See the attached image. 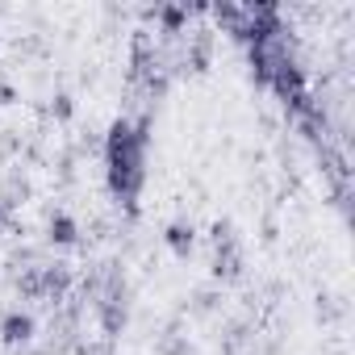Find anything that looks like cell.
<instances>
[{
    "instance_id": "obj_1",
    "label": "cell",
    "mask_w": 355,
    "mask_h": 355,
    "mask_svg": "<svg viewBox=\"0 0 355 355\" xmlns=\"http://www.w3.org/2000/svg\"><path fill=\"white\" fill-rule=\"evenodd\" d=\"M146 142H150V117H117L105 134V159H109V189L121 201H134L146 184Z\"/></svg>"
},
{
    "instance_id": "obj_2",
    "label": "cell",
    "mask_w": 355,
    "mask_h": 355,
    "mask_svg": "<svg viewBox=\"0 0 355 355\" xmlns=\"http://www.w3.org/2000/svg\"><path fill=\"white\" fill-rule=\"evenodd\" d=\"M34 330H38V322H34V313H26V309H13V313L0 318V338H5L9 347L30 343V338H34Z\"/></svg>"
},
{
    "instance_id": "obj_3",
    "label": "cell",
    "mask_w": 355,
    "mask_h": 355,
    "mask_svg": "<svg viewBox=\"0 0 355 355\" xmlns=\"http://www.w3.org/2000/svg\"><path fill=\"white\" fill-rule=\"evenodd\" d=\"M163 243H167L171 255L189 259V255H193V243H197V230H193L189 222H167V226H163Z\"/></svg>"
},
{
    "instance_id": "obj_4",
    "label": "cell",
    "mask_w": 355,
    "mask_h": 355,
    "mask_svg": "<svg viewBox=\"0 0 355 355\" xmlns=\"http://www.w3.org/2000/svg\"><path fill=\"white\" fill-rule=\"evenodd\" d=\"M155 21L163 26V34H180L189 26V5H159L155 9Z\"/></svg>"
},
{
    "instance_id": "obj_5",
    "label": "cell",
    "mask_w": 355,
    "mask_h": 355,
    "mask_svg": "<svg viewBox=\"0 0 355 355\" xmlns=\"http://www.w3.org/2000/svg\"><path fill=\"white\" fill-rule=\"evenodd\" d=\"M51 243H59V247H71V243H80V226H76V218H67V214H55V218H51Z\"/></svg>"
},
{
    "instance_id": "obj_6",
    "label": "cell",
    "mask_w": 355,
    "mask_h": 355,
    "mask_svg": "<svg viewBox=\"0 0 355 355\" xmlns=\"http://www.w3.org/2000/svg\"><path fill=\"white\" fill-rule=\"evenodd\" d=\"M38 284H42V297H63L67 293V284H71V276H67V268H42V276H38Z\"/></svg>"
},
{
    "instance_id": "obj_7",
    "label": "cell",
    "mask_w": 355,
    "mask_h": 355,
    "mask_svg": "<svg viewBox=\"0 0 355 355\" xmlns=\"http://www.w3.org/2000/svg\"><path fill=\"white\" fill-rule=\"evenodd\" d=\"M239 268H243V259H239V251H234V247H226V255L218 251V263H214V272H218V276H239Z\"/></svg>"
},
{
    "instance_id": "obj_8",
    "label": "cell",
    "mask_w": 355,
    "mask_h": 355,
    "mask_svg": "<svg viewBox=\"0 0 355 355\" xmlns=\"http://www.w3.org/2000/svg\"><path fill=\"white\" fill-rule=\"evenodd\" d=\"M55 117H71V96H55Z\"/></svg>"
}]
</instances>
